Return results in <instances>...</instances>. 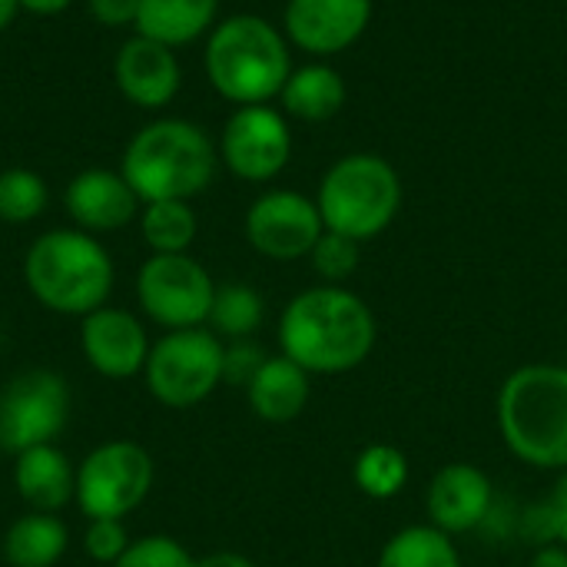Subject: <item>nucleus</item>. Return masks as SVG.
Returning <instances> with one entry per match:
<instances>
[{"label": "nucleus", "mask_w": 567, "mask_h": 567, "mask_svg": "<svg viewBox=\"0 0 567 567\" xmlns=\"http://www.w3.org/2000/svg\"><path fill=\"white\" fill-rule=\"evenodd\" d=\"M375 316L346 286H312L289 299L279 319L282 355L309 375H342L359 369L375 349Z\"/></svg>", "instance_id": "obj_1"}, {"label": "nucleus", "mask_w": 567, "mask_h": 567, "mask_svg": "<svg viewBox=\"0 0 567 567\" xmlns=\"http://www.w3.org/2000/svg\"><path fill=\"white\" fill-rule=\"evenodd\" d=\"M498 432L528 468L567 472V365L515 369L498 392Z\"/></svg>", "instance_id": "obj_2"}, {"label": "nucleus", "mask_w": 567, "mask_h": 567, "mask_svg": "<svg viewBox=\"0 0 567 567\" xmlns=\"http://www.w3.org/2000/svg\"><path fill=\"white\" fill-rule=\"evenodd\" d=\"M206 73L219 96L252 106L282 93L292 60L286 37L256 13H236L209 33Z\"/></svg>", "instance_id": "obj_3"}, {"label": "nucleus", "mask_w": 567, "mask_h": 567, "mask_svg": "<svg viewBox=\"0 0 567 567\" xmlns=\"http://www.w3.org/2000/svg\"><path fill=\"white\" fill-rule=\"evenodd\" d=\"M213 173L216 150L189 120H156L123 153V179L143 203L189 199L213 183Z\"/></svg>", "instance_id": "obj_4"}, {"label": "nucleus", "mask_w": 567, "mask_h": 567, "mask_svg": "<svg viewBox=\"0 0 567 567\" xmlns=\"http://www.w3.org/2000/svg\"><path fill=\"white\" fill-rule=\"evenodd\" d=\"M23 276L30 292L63 316H90L103 309L113 289V262L106 249L76 229L43 233L23 259Z\"/></svg>", "instance_id": "obj_5"}, {"label": "nucleus", "mask_w": 567, "mask_h": 567, "mask_svg": "<svg viewBox=\"0 0 567 567\" xmlns=\"http://www.w3.org/2000/svg\"><path fill=\"white\" fill-rule=\"evenodd\" d=\"M316 206L326 229L355 243H369L382 236L399 216L402 179L389 159L375 153H349L322 176Z\"/></svg>", "instance_id": "obj_6"}, {"label": "nucleus", "mask_w": 567, "mask_h": 567, "mask_svg": "<svg viewBox=\"0 0 567 567\" xmlns=\"http://www.w3.org/2000/svg\"><path fill=\"white\" fill-rule=\"evenodd\" d=\"M223 352L209 329H176L163 336L146 355V389L166 409H189L213 395L223 382Z\"/></svg>", "instance_id": "obj_7"}, {"label": "nucleus", "mask_w": 567, "mask_h": 567, "mask_svg": "<svg viewBox=\"0 0 567 567\" xmlns=\"http://www.w3.org/2000/svg\"><path fill=\"white\" fill-rule=\"evenodd\" d=\"M153 488V458L136 442H106L93 449L76 472V505L96 518L130 515Z\"/></svg>", "instance_id": "obj_8"}, {"label": "nucleus", "mask_w": 567, "mask_h": 567, "mask_svg": "<svg viewBox=\"0 0 567 567\" xmlns=\"http://www.w3.org/2000/svg\"><path fill=\"white\" fill-rule=\"evenodd\" d=\"M136 292L143 312L176 332L199 329L209 319L216 282L186 252H153L136 276Z\"/></svg>", "instance_id": "obj_9"}, {"label": "nucleus", "mask_w": 567, "mask_h": 567, "mask_svg": "<svg viewBox=\"0 0 567 567\" xmlns=\"http://www.w3.org/2000/svg\"><path fill=\"white\" fill-rule=\"evenodd\" d=\"M70 419V389L56 372L30 369L0 389V449L20 455L53 445Z\"/></svg>", "instance_id": "obj_10"}, {"label": "nucleus", "mask_w": 567, "mask_h": 567, "mask_svg": "<svg viewBox=\"0 0 567 567\" xmlns=\"http://www.w3.org/2000/svg\"><path fill=\"white\" fill-rule=\"evenodd\" d=\"M322 233H326V223H322L316 199L296 189L262 193L246 213L249 246L259 256L276 259V262H292V259L309 256Z\"/></svg>", "instance_id": "obj_11"}, {"label": "nucleus", "mask_w": 567, "mask_h": 567, "mask_svg": "<svg viewBox=\"0 0 567 567\" xmlns=\"http://www.w3.org/2000/svg\"><path fill=\"white\" fill-rule=\"evenodd\" d=\"M292 156L286 116L266 103L239 106L223 130V159L246 183L276 179Z\"/></svg>", "instance_id": "obj_12"}, {"label": "nucleus", "mask_w": 567, "mask_h": 567, "mask_svg": "<svg viewBox=\"0 0 567 567\" xmlns=\"http://www.w3.org/2000/svg\"><path fill=\"white\" fill-rule=\"evenodd\" d=\"M495 505V485L485 468L472 462L442 465L425 488V515L445 535H468L482 528Z\"/></svg>", "instance_id": "obj_13"}, {"label": "nucleus", "mask_w": 567, "mask_h": 567, "mask_svg": "<svg viewBox=\"0 0 567 567\" xmlns=\"http://www.w3.org/2000/svg\"><path fill=\"white\" fill-rule=\"evenodd\" d=\"M289 40L312 56H336L349 50L372 20V0H289Z\"/></svg>", "instance_id": "obj_14"}, {"label": "nucleus", "mask_w": 567, "mask_h": 567, "mask_svg": "<svg viewBox=\"0 0 567 567\" xmlns=\"http://www.w3.org/2000/svg\"><path fill=\"white\" fill-rule=\"evenodd\" d=\"M86 362L106 379H130L146 365L150 342L143 326L123 309H96L80 329Z\"/></svg>", "instance_id": "obj_15"}, {"label": "nucleus", "mask_w": 567, "mask_h": 567, "mask_svg": "<svg viewBox=\"0 0 567 567\" xmlns=\"http://www.w3.org/2000/svg\"><path fill=\"white\" fill-rule=\"evenodd\" d=\"M113 73H116L120 93L143 110L166 106L179 93V80H183L173 47L156 43L140 33L120 47Z\"/></svg>", "instance_id": "obj_16"}, {"label": "nucleus", "mask_w": 567, "mask_h": 567, "mask_svg": "<svg viewBox=\"0 0 567 567\" xmlns=\"http://www.w3.org/2000/svg\"><path fill=\"white\" fill-rule=\"evenodd\" d=\"M140 196L123 179V173L110 169H83L66 186V213L90 233L123 229L136 216Z\"/></svg>", "instance_id": "obj_17"}, {"label": "nucleus", "mask_w": 567, "mask_h": 567, "mask_svg": "<svg viewBox=\"0 0 567 567\" xmlns=\"http://www.w3.org/2000/svg\"><path fill=\"white\" fill-rule=\"evenodd\" d=\"M309 392H312L309 372L286 355H269L256 372V379L246 385L249 409L262 422H276V425L299 419L309 405Z\"/></svg>", "instance_id": "obj_18"}, {"label": "nucleus", "mask_w": 567, "mask_h": 567, "mask_svg": "<svg viewBox=\"0 0 567 567\" xmlns=\"http://www.w3.org/2000/svg\"><path fill=\"white\" fill-rule=\"evenodd\" d=\"M13 485L37 512H60L76 495V472L56 445H37L17 455Z\"/></svg>", "instance_id": "obj_19"}, {"label": "nucleus", "mask_w": 567, "mask_h": 567, "mask_svg": "<svg viewBox=\"0 0 567 567\" xmlns=\"http://www.w3.org/2000/svg\"><path fill=\"white\" fill-rule=\"evenodd\" d=\"M219 0H140L136 30L166 47L193 43L216 20Z\"/></svg>", "instance_id": "obj_20"}, {"label": "nucleus", "mask_w": 567, "mask_h": 567, "mask_svg": "<svg viewBox=\"0 0 567 567\" xmlns=\"http://www.w3.org/2000/svg\"><path fill=\"white\" fill-rule=\"evenodd\" d=\"M279 96L289 116L306 123H322L346 106V80L329 63H306L289 73Z\"/></svg>", "instance_id": "obj_21"}, {"label": "nucleus", "mask_w": 567, "mask_h": 567, "mask_svg": "<svg viewBox=\"0 0 567 567\" xmlns=\"http://www.w3.org/2000/svg\"><path fill=\"white\" fill-rule=\"evenodd\" d=\"M66 551V528L60 518L37 512L23 515L3 535V558L10 567H53Z\"/></svg>", "instance_id": "obj_22"}, {"label": "nucleus", "mask_w": 567, "mask_h": 567, "mask_svg": "<svg viewBox=\"0 0 567 567\" xmlns=\"http://www.w3.org/2000/svg\"><path fill=\"white\" fill-rule=\"evenodd\" d=\"M379 567H462V555L435 525H409L385 542Z\"/></svg>", "instance_id": "obj_23"}, {"label": "nucleus", "mask_w": 567, "mask_h": 567, "mask_svg": "<svg viewBox=\"0 0 567 567\" xmlns=\"http://www.w3.org/2000/svg\"><path fill=\"white\" fill-rule=\"evenodd\" d=\"M409 475H412L409 455L402 449H395V445H385V442L365 445L355 455V465H352L355 488L365 498H375V502L399 498L402 488L409 485Z\"/></svg>", "instance_id": "obj_24"}, {"label": "nucleus", "mask_w": 567, "mask_h": 567, "mask_svg": "<svg viewBox=\"0 0 567 567\" xmlns=\"http://www.w3.org/2000/svg\"><path fill=\"white\" fill-rule=\"evenodd\" d=\"M143 239L153 252H186L196 239V213L186 199L146 203L143 209Z\"/></svg>", "instance_id": "obj_25"}, {"label": "nucleus", "mask_w": 567, "mask_h": 567, "mask_svg": "<svg viewBox=\"0 0 567 567\" xmlns=\"http://www.w3.org/2000/svg\"><path fill=\"white\" fill-rule=\"evenodd\" d=\"M262 296L252 286L243 282H229V286H216V299H213V312L209 322L219 336L229 339H249L259 326H262Z\"/></svg>", "instance_id": "obj_26"}, {"label": "nucleus", "mask_w": 567, "mask_h": 567, "mask_svg": "<svg viewBox=\"0 0 567 567\" xmlns=\"http://www.w3.org/2000/svg\"><path fill=\"white\" fill-rule=\"evenodd\" d=\"M47 206V183L33 169H7L0 173V219L3 223H30Z\"/></svg>", "instance_id": "obj_27"}, {"label": "nucleus", "mask_w": 567, "mask_h": 567, "mask_svg": "<svg viewBox=\"0 0 567 567\" xmlns=\"http://www.w3.org/2000/svg\"><path fill=\"white\" fill-rule=\"evenodd\" d=\"M362 243L342 236V233H332L326 229L316 243V249L309 252L312 259V269L326 279V286H342L362 262V252H359Z\"/></svg>", "instance_id": "obj_28"}, {"label": "nucleus", "mask_w": 567, "mask_h": 567, "mask_svg": "<svg viewBox=\"0 0 567 567\" xmlns=\"http://www.w3.org/2000/svg\"><path fill=\"white\" fill-rule=\"evenodd\" d=\"M113 567H196V561L169 535H150V538L130 542V548Z\"/></svg>", "instance_id": "obj_29"}, {"label": "nucleus", "mask_w": 567, "mask_h": 567, "mask_svg": "<svg viewBox=\"0 0 567 567\" xmlns=\"http://www.w3.org/2000/svg\"><path fill=\"white\" fill-rule=\"evenodd\" d=\"M86 555L100 565H116L123 558V551L130 548V538H126V528H123V518H96L90 522L86 528Z\"/></svg>", "instance_id": "obj_30"}, {"label": "nucleus", "mask_w": 567, "mask_h": 567, "mask_svg": "<svg viewBox=\"0 0 567 567\" xmlns=\"http://www.w3.org/2000/svg\"><path fill=\"white\" fill-rule=\"evenodd\" d=\"M266 359H269V355H266L256 342L236 339V342L223 352V382H229V385H249V382L256 379V372L262 369Z\"/></svg>", "instance_id": "obj_31"}, {"label": "nucleus", "mask_w": 567, "mask_h": 567, "mask_svg": "<svg viewBox=\"0 0 567 567\" xmlns=\"http://www.w3.org/2000/svg\"><path fill=\"white\" fill-rule=\"evenodd\" d=\"M90 13L103 27H126V23H136L140 0H90Z\"/></svg>", "instance_id": "obj_32"}, {"label": "nucleus", "mask_w": 567, "mask_h": 567, "mask_svg": "<svg viewBox=\"0 0 567 567\" xmlns=\"http://www.w3.org/2000/svg\"><path fill=\"white\" fill-rule=\"evenodd\" d=\"M548 522H551V535L567 548V472H561L551 505H548Z\"/></svg>", "instance_id": "obj_33"}, {"label": "nucleus", "mask_w": 567, "mask_h": 567, "mask_svg": "<svg viewBox=\"0 0 567 567\" xmlns=\"http://www.w3.org/2000/svg\"><path fill=\"white\" fill-rule=\"evenodd\" d=\"M196 567H259L252 558L246 555H236V551H216V555H206L199 558Z\"/></svg>", "instance_id": "obj_34"}, {"label": "nucleus", "mask_w": 567, "mask_h": 567, "mask_svg": "<svg viewBox=\"0 0 567 567\" xmlns=\"http://www.w3.org/2000/svg\"><path fill=\"white\" fill-rule=\"evenodd\" d=\"M532 567H567V548L558 542V545H548L542 548L535 558H532Z\"/></svg>", "instance_id": "obj_35"}, {"label": "nucleus", "mask_w": 567, "mask_h": 567, "mask_svg": "<svg viewBox=\"0 0 567 567\" xmlns=\"http://www.w3.org/2000/svg\"><path fill=\"white\" fill-rule=\"evenodd\" d=\"M23 10H30V13H40V17H53V13H60V10H66L73 0H17Z\"/></svg>", "instance_id": "obj_36"}, {"label": "nucleus", "mask_w": 567, "mask_h": 567, "mask_svg": "<svg viewBox=\"0 0 567 567\" xmlns=\"http://www.w3.org/2000/svg\"><path fill=\"white\" fill-rule=\"evenodd\" d=\"M17 10H20V3H17V0H0V30H7V27L13 23Z\"/></svg>", "instance_id": "obj_37"}]
</instances>
